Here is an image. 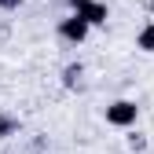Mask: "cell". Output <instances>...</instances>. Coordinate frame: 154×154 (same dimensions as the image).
<instances>
[{
  "instance_id": "6da1fadb",
  "label": "cell",
  "mask_w": 154,
  "mask_h": 154,
  "mask_svg": "<svg viewBox=\"0 0 154 154\" xmlns=\"http://www.w3.org/2000/svg\"><path fill=\"white\" fill-rule=\"evenodd\" d=\"M136 118H140V106L132 99H118L106 106V125H114V128H132Z\"/></svg>"
},
{
  "instance_id": "7a4b0ae2",
  "label": "cell",
  "mask_w": 154,
  "mask_h": 154,
  "mask_svg": "<svg viewBox=\"0 0 154 154\" xmlns=\"http://www.w3.org/2000/svg\"><path fill=\"white\" fill-rule=\"evenodd\" d=\"M70 8H73L77 18H85L88 26H103V22H106V15H110L103 0H70Z\"/></svg>"
},
{
  "instance_id": "3957f363",
  "label": "cell",
  "mask_w": 154,
  "mask_h": 154,
  "mask_svg": "<svg viewBox=\"0 0 154 154\" xmlns=\"http://www.w3.org/2000/svg\"><path fill=\"white\" fill-rule=\"evenodd\" d=\"M88 22H85V18H77V15H70V18H63V22H59V37H63V41H70V44H81L85 41V37H88Z\"/></svg>"
},
{
  "instance_id": "277c9868",
  "label": "cell",
  "mask_w": 154,
  "mask_h": 154,
  "mask_svg": "<svg viewBox=\"0 0 154 154\" xmlns=\"http://www.w3.org/2000/svg\"><path fill=\"white\" fill-rule=\"evenodd\" d=\"M136 48L147 51V55H154V22H147V26L136 33Z\"/></svg>"
},
{
  "instance_id": "5b68a950",
  "label": "cell",
  "mask_w": 154,
  "mask_h": 154,
  "mask_svg": "<svg viewBox=\"0 0 154 154\" xmlns=\"http://www.w3.org/2000/svg\"><path fill=\"white\" fill-rule=\"evenodd\" d=\"M81 73H85V66H81V63H70V66L63 70V85H66V88H73L77 81H81Z\"/></svg>"
},
{
  "instance_id": "8992f818",
  "label": "cell",
  "mask_w": 154,
  "mask_h": 154,
  "mask_svg": "<svg viewBox=\"0 0 154 154\" xmlns=\"http://www.w3.org/2000/svg\"><path fill=\"white\" fill-rule=\"evenodd\" d=\"M18 132V118H11V114H0V140H8Z\"/></svg>"
},
{
  "instance_id": "52a82bcc",
  "label": "cell",
  "mask_w": 154,
  "mask_h": 154,
  "mask_svg": "<svg viewBox=\"0 0 154 154\" xmlns=\"http://www.w3.org/2000/svg\"><path fill=\"white\" fill-rule=\"evenodd\" d=\"M0 8H4V11H18V8H22V0H0Z\"/></svg>"
}]
</instances>
